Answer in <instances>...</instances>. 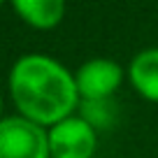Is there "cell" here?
<instances>
[{
	"label": "cell",
	"instance_id": "obj_8",
	"mask_svg": "<svg viewBox=\"0 0 158 158\" xmlns=\"http://www.w3.org/2000/svg\"><path fill=\"white\" fill-rule=\"evenodd\" d=\"M0 121H2V98H0Z\"/></svg>",
	"mask_w": 158,
	"mask_h": 158
},
{
	"label": "cell",
	"instance_id": "obj_2",
	"mask_svg": "<svg viewBox=\"0 0 158 158\" xmlns=\"http://www.w3.org/2000/svg\"><path fill=\"white\" fill-rule=\"evenodd\" d=\"M0 158H51L47 130L23 116L2 118Z\"/></svg>",
	"mask_w": 158,
	"mask_h": 158
},
{
	"label": "cell",
	"instance_id": "obj_1",
	"mask_svg": "<svg viewBox=\"0 0 158 158\" xmlns=\"http://www.w3.org/2000/svg\"><path fill=\"white\" fill-rule=\"evenodd\" d=\"M10 93L19 116L37 126H56L79 107L74 74L44 54H26L10 70Z\"/></svg>",
	"mask_w": 158,
	"mask_h": 158
},
{
	"label": "cell",
	"instance_id": "obj_3",
	"mask_svg": "<svg viewBox=\"0 0 158 158\" xmlns=\"http://www.w3.org/2000/svg\"><path fill=\"white\" fill-rule=\"evenodd\" d=\"M51 158H93L98 130L81 116H68L47 130Z\"/></svg>",
	"mask_w": 158,
	"mask_h": 158
},
{
	"label": "cell",
	"instance_id": "obj_9",
	"mask_svg": "<svg viewBox=\"0 0 158 158\" xmlns=\"http://www.w3.org/2000/svg\"><path fill=\"white\" fill-rule=\"evenodd\" d=\"M0 7H2V2H0Z\"/></svg>",
	"mask_w": 158,
	"mask_h": 158
},
{
	"label": "cell",
	"instance_id": "obj_4",
	"mask_svg": "<svg viewBox=\"0 0 158 158\" xmlns=\"http://www.w3.org/2000/svg\"><path fill=\"white\" fill-rule=\"evenodd\" d=\"M123 81V68L112 58H91L74 72L79 100H105Z\"/></svg>",
	"mask_w": 158,
	"mask_h": 158
},
{
	"label": "cell",
	"instance_id": "obj_7",
	"mask_svg": "<svg viewBox=\"0 0 158 158\" xmlns=\"http://www.w3.org/2000/svg\"><path fill=\"white\" fill-rule=\"evenodd\" d=\"M79 116L84 118L89 126H93L95 130H105L114 123L116 118V105L112 102V98L105 100H79Z\"/></svg>",
	"mask_w": 158,
	"mask_h": 158
},
{
	"label": "cell",
	"instance_id": "obj_5",
	"mask_svg": "<svg viewBox=\"0 0 158 158\" xmlns=\"http://www.w3.org/2000/svg\"><path fill=\"white\" fill-rule=\"evenodd\" d=\"M128 79L142 98L158 102V47L142 49L128 65Z\"/></svg>",
	"mask_w": 158,
	"mask_h": 158
},
{
	"label": "cell",
	"instance_id": "obj_6",
	"mask_svg": "<svg viewBox=\"0 0 158 158\" xmlns=\"http://www.w3.org/2000/svg\"><path fill=\"white\" fill-rule=\"evenodd\" d=\"M14 12L33 28L49 30L63 21L65 2L63 0H16Z\"/></svg>",
	"mask_w": 158,
	"mask_h": 158
}]
</instances>
